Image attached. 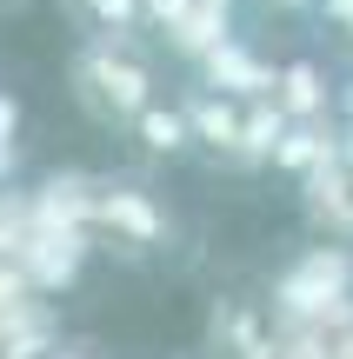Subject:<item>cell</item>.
<instances>
[{"mask_svg":"<svg viewBox=\"0 0 353 359\" xmlns=\"http://www.w3.org/2000/svg\"><path fill=\"white\" fill-rule=\"evenodd\" d=\"M74 93H80V107L93 120H107V127L127 120L133 127L154 107V74H147V60L133 53L127 34H100V40H87L74 53Z\"/></svg>","mask_w":353,"mask_h":359,"instance_id":"cell-1","label":"cell"},{"mask_svg":"<svg viewBox=\"0 0 353 359\" xmlns=\"http://www.w3.org/2000/svg\"><path fill=\"white\" fill-rule=\"evenodd\" d=\"M347 286H353V253L347 246H307V253L274 280V306L320 326L333 306H347Z\"/></svg>","mask_w":353,"mask_h":359,"instance_id":"cell-2","label":"cell"},{"mask_svg":"<svg viewBox=\"0 0 353 359\" xmlns=\"http://www.w3.org/2000/svg\"><path fill=\"white\" fill-rule=\"evenodd\" d=\"M200 74H207L213 93H227V100H240V107L274 100V87H280V74H274L267 60H253L247 40H227L220 53H207V60H200Z\"/></svg>","mask_w":353,"mask_h":359,"instance_id":"cell-3","label":"cell"},{"mask_svg":"<svg viewBox=\"0 0 353 359\" xmlns=\"http://www.w3.org/2000/svg\"><path fill=\"white\" fill-rule=\"evenodd\" d=\"M180 114H187V127H194L200 147H213V154H227V160L240 154V127H247V107L240 100H227V93H213V87H194L180 100Z\"/></svg>","mask_w":353,"mask_h":359,"instance_id":"cell-4","label":"cell"},{"mask_svg":"<svg viewBox=\"0 0 353 359\" xmlns=\"http://www.w3.org/2000/svg\"><path fill=\"white\" fill-rule=\"evenodd\" d=\"M100 226H114L127 246H154V240H167V213L154 206V193H140V187H100Z\"/></svg>","mask_w":353,"mask_h":359,"instance_id":"cell-5","label":"cell"},{"mask_svg":"<svg viewBox=\"0 0 353 359\" xmlns=\"http://www.w3.org/2000/svg\"><path fill=\"white\" fill-rule=\"evenodd\" d=\"M327 100H333V87H327V74H320L314 60H287L280 67L274 107L293 120V127H320V120H327Z\"/></svg>","mask_w":353,"mask_h":359,"instance_id":"cell-6","label":"cell"},{"mask_svg":"<svg viewBox=\"0 0 353 359\" xmlns=\"http://www.w3.org/2000/svg\"><path fill=\"white\" fill-rule=\"evenodd\" d=\"M307 213H314V226L353 240V154H340L333 167H320L307 180Z\"/></svg>","mask_w":353,"mask_h":359,"instance_id":"cell-7","label":"cell"},{"mask_svg":"<svg viewBox=\"0 0 353 359\" xmlns=\"http://www.w3.org/2000/svg\"><path fill=\"white\" fill-rule=\"evenodd\" d=\"M167 40H173V53H187V60H207V53H220L227 40H234V13L227 7H187L180 20L167 27Z\"/></svg>","mask_w":353,"mask_h":359,"instance_id":"cell-8","label":"cell"},{"mask_svg":"<svg viewBox=\"0 0 353 359\" xmlns=\"http://www.w3.org/2000/svg\"><path fill=\"white\" fill-rule=\"evenodd\" d=\"M287 127H293V120L287 114H280V107L274 100H253L247 107V127H240V167H260V160H274L280 154V140H287Z\"/></svg>","mask_w":353,"mask_h":359,"instance_id":"cell-9","label":"cell"},{"mask_svg":"<svg viewBox=\"0 0 353 359\" xmlns=\"http://www.w3.org/2000/svg\"><path fill=\"white\" fill-rule=\"evenodd\" d=\"M133 133H140V147L154 160H173V154H187L194 147V127H187V114L180 107H167V100H154L140 120H133Z\"/></svg>","mask_w":353,"mask_h":359,"instance_id":"cell-10","label":"cell"},{"mask_svg":"<svg viewBox=\"0 0 353 359\" xmlns=\"http://www.w3.org/2000/svg\"><path fill=\"white\" fill-rule=\"evenodd\" d=\"M74 7H87L100 34H133V27H147V0H74Z\"/></svg>","mask_w":353,"mask_h":359,"instance_id":"cell-11","label":"cell"},{"mask_svg":"<svg viewBox=\"0 0 353 359\" xmlns=\"http://www.w3.org/2000/svg\"><path fill=\"white\" fill-rule=\"evenodd\" d=\"M13 127H20V100L0 93V147H13Z\"/></svg>","mask_w":353,"mask_h":359,"instance_id":"cell-12","label":"cell"},{"mask_svg":"<svg viewBox=\"0 0 353 359\" xmlns=\"http://www.w3.org/2000/svg\"><path fill=\"white\" fill-rule=\"evenodd\" d=\"M320 13H327V20L340 27L347 40H353V0H320Z\"/></svg>","mask_w":353,"mask_h":359,"instance_id":"cell-13","label":"cell"},{"mask_svg":"<svg viewBox=\"0 0 353 359\" xmlns=\"http://www.w3.org/2000/svg\"><path fill=\"white\" fill-rule=\"evenodd\" d=\"M200 7H227V13H234V0H200Z\"/></svg>","mask_w":353,"mask_h":359,"instance_id":"cell-14","label":"cell"},{"mask_svg":"<svg viewBox=\"0 0 353 359\" xmlns=\"http://www.w3.org/2000/svg\"><path fill=\"white\" fill-rule=\"evenodd\" d=\"M274 7H314V0H274Z\"/></svg>","mask_w":353,"mask_h":359,"instance_id":"cell-15","label":"cell"},{"mask_svg":"<svg viewBox=\"0 0 353 359\" xmlns=\"http://www.w3.org/2000/svg\"><path fill=\"white\" fill-rule=\"evenodd\" d=\"M53 359H87V353H53Z\"/></svg>","mask_w":353,"mask_h":359,"instance_id":"cell-16","label":"cell"},{"mask_svg":"<svg viewBox=\"0 0 353 359\" xmlns=\"http://www.w3.org/2000/svg\"><path fill=\"white\" fill-rule=\"evenodd\" d=\"M47 359H53V353H47Z\"/></svg>","mask_w":353,"mask_h":359,"instance_id":"cell-17","label":"cell"}]
</instances>
